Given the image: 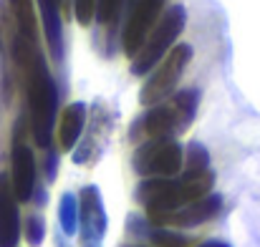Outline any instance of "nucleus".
Instances as JSON below:
<instances>
[{
	"label": "nucleus",
	"instance_id": "18",
	"mask_svg": "<svg viewBox=\"0 0 260 247\" xmlns=\"http://www.w3.org/2000/svg\"><path fill=\"white\" fill-rule=\"evenodd\" d=\"M152 242L157 247H184L189 245V240L184 235H177V232H170V230H154L152 235Z\"/></svg>",
	"mask_w": 260,
	"mask_h": 247
},
{
	"label": "nucleus",
	"instance_id": "10",
	"mask_svg": "<svg viewBox=\"0 0 260 247\" xmlns=\"http://www.w3.org/2000/svg\"><path fill=\"white\" fill-rule=\"evenodd\" d=\"M10 187L18 202H28L33 197L36 189V157L30 152V147H25L23 142L13 144L10 152Z\"/></svg>",
	"mask_w": 260,
	"mask_h": 247
},
{
	"label": "nucleus",
	"instance_id": "19",
	"mask_svg": "<svg viewBox=\"0 0 260 247\" xmlns=\"http://www.w3.org/2000/svg\"><path fill=\"white\" fill-rule=\"evenodd\" d=\"M74 15L81 25H91L96 18V0H74Z\"/></svg>",
	"mask_w": 260,
	"mask_h": 247
},
{
	"label": "nucleus",
	"instance_id": "22",
	"mask_svg": "<svg viewBox=\"0 0 260 247\" xmlns=\"http://www.w3.org/2000/svg\"><path fill=\"white\" fill-rule=\"evenodd\" d=\"M132 247H137V245H132Z\"/></svg>",
	"mask_w": 260,
	"mask_h": 247
},
{
	"label": "nucleus",
	"instance_id": "15",
	"mask_svg": "<svg viewBox=\"0 0 260 247\" xmlns=\"http://www.w3.org/2000/svg\"><path fill=\"white\" fill-rule=\"evenodd\" d=\"M184 166V177H200L205 171H210V154L202 144L192 142L187 149V162H182Z\"/></svg>",
	"mask_w": 260,
	"mask_h": 247
},
{
	"label": "nucleus",
	"instance_id": "13",
	"mask_svg": "<svg viewBox=\"0 0 260 247\" xmlns=\"http://www.w3.org/2000/svg\"><path fill=\"white\" fill-rule=\"evenodd\" d=\"M84 124H86V103L81 101H74L63 109L61 114V124H58V144L61 149H74V144L79 142L81 131H84Z\"/></svg>",
	"mask_w": 260,
	"mask_h": 247
},
{
	"label": "nucleus",
	"instance_id": "12",
	"mask_svg": "<svg viewBox=\"0 0 260 247\" xmlns=\"http://www.w3.org/2000/svg\"><path fill=\"white\" fill-rule=\"evenodd\" d=\"M61 5L63 0H38L41 15H43V30L48 48L56 58H63V25H61Z\"/></svg>",
	"mask_w": 260,
	"mask_h": 247
},
{
	"label": "nucleus",
	"instance_id": "5",
	"mask_svg": "<svg viewBox=\"0 0 260 247\" xmlns=\"http://www.w3.org/2000/svg\"><path fill=\"white\" fill-rule=\"evenodd\" d=\"M184 152L174 139H149L134 152V171L147 179H172L182 171Z\"/></svg>",
	"mask_w": 260,
	"mask_h": 247
},
{
	"label": "nucleus",
	"instance_id": "20",
	"mask_svg": "<svg viewBox=\"0 0 260 247\" xmlns=\"http://www.w3.org/2000/svg\"><path fill=\"white\" fill-rule=\"evenodd\" d=\"M43 220L38 217V215H30L28 217V222H25V237H28V242L33 247H38L43 242Z\"/></svg>",
	"mask_w": 260,
	"mask_h": 247
},
{
	"label": "nucleus",
	"instance_id": "7",
	"mask_svg": "<svg viewBox=\"0 0 260 247\" xmlns=\"http://www.w3.org/2000/svg\"><path fill=\"white\" fill-rule=\"evenodd\" d=\"M162 10H165V0H137L132 5L124 33H121V46H124V53L129 58H134L139 53V48L147 41L149 30L157 25Z\"/></svg>",
	"mask_w": 260,
	"mask_h": 247
},
{
	"label": "nucleus",
	"instance_id": "14",
	"mask_svg": "<svg viewBox=\"0 0 260 247\" xmlns=\"http://www.w3.org/2000/svg\"><path fill=\"white\" fill-rule=\"evenodd\" d=\"M15 23H18V36L28 43L38 46V25H36V10H33V0H10Z\"/></svg>",
	"mask_w": 260,
	"mask_h": 247
},
{
	"label": "nucleus",
	"instance_id": "1",
	"mask_svg": "<svg viewBox=\"0 0 260 247\" xmlns=\"http://www.w3.org/2000/svg\"><path fill=\"white\" fill-rule=\"evenodd\" d=\"M15 61L23 68L25 79V98H28V129L33 142L41 149H48L51 136H53V119H56V83L48 74L46 58L38 51L36 43L23 41L20 36L15 38Z\"/></svg>",
	"mask_w": 260,
	"mask_h": 247
},
{
	"label": "nucleus",
	"instance_id": "17",
	"mask_svg": "<svg viewBox=\"0 0 260 247\" xmlns=\"http://www.w3.org/2000/svg\"><path fill=\"white\" fill-rule=\"evenodd\" d=\"M121 3L124 0H96V20L109 25V23H116V15L121 10Z\"/></svg>",
	"mask_w": 260,
	"mask_h": 247
},
{
	"label": "nucleus",
	"instance_id": "16",
	"mask_svg": "<svg viewBox=\"0 0 260 247\" xmlns=\"http://www.w3.org/2000/svg\"><path fill=\"white\" fill-rule=\"evenodd\" d=\"M58 217H61V227H63L66 235H74L79 230V199L74 194H63L61 197Z\"/></svg>",
	"mask_w": 260,
	"mask_h": 247
},
{
	"label": "nucleus",
	"instance_id": "3",
	"mask_svg": "<svg viewBox=\"0 0 260 247\" xmlns=\"http://www.w3.org/2000/svg\"><path fill=\"white\" fill-rule=\"evenodd\" d=\"M197 103H200V91L197 88H184L179 93H174L167 103H157L152 106L132 129V136H149V139H172L174 134H182L194 114H197Z\"/></svg>",
	"mask_w": 260,
	"mask_h": 247
},
{
	"label": "nucleus",
	"instance_id": "21",
	"mask_svg": "<svg viewBox=\"0 0 260 247\" xmlns=\"http://www.w3.org/2000/svg\"><path fill=\"white\" fill-rule=\"evenodd\" d=\"M197 247H228L225 242H217V240H210V242H202V245H197Z\"/></svg>",
	"mask_w": 260,
	"mask_h": 247
},
{
	"label": "nucleus",
	"instance_id": "4",
	"mask_svg": "<svg viewBox=\"0 0 260 247\" xmlns=\"http://www.w3.org/2000/svg\"><path fill=\"white\" fill-rule=\"evenodd\" d=\"M187 23V10L182 5H172L170 10H165L157 20V25L149 30L147 41L142 43L139 53L134 56V66L132 71L137 76H144L149 71H154V66L170 53V48L174 46L177 36L184 30Z\"/></svg>",
	"mask_w": 260,
	"mask_h": 247
},
{
	"label": "nucleus",
	"instance_id": "2",
	"mask_svg": "<svg viewBox=\"0 0 260 247\" xmlns=\"http://www.w3.org/2000/svg\"><path fill=\"white\" fill-rule=\"evenodd\" d=\"M212 171L200 177H179V179H144L137 187V199L147 207L149 215L154 212H174L189 202L202 199L212 189Z\"/></svg>",
	"mask_w": 260,
	"mask_h": 247
},
{
	"label": "nucleus",
	"instance_id": "9",
	"mask_svg": "<svg viewBox=\"0 0 260 247\" xmlns=\"http://www.w3.org/2000/svg\"><path fill=\"white\" fill-rule=\"evenodd\" d=\"M79 222H81V235H84V245L99 247L106 232V212H104V202L96 187H84L81 197H79Z\"/></svg>",
	"mask_w": 260,
	"mask_h": 247
},
{
	"label": "nucleus",
	"instance_id": "6",
	"mask_svg": "<svg viewBox=\"0 0 260 247\" xmlns=\"http://www.w3.org/2000/svg\"><path fill=\"white\" fill-rule=\"evenodd\" d=\"M189 58H192V48H189L187 43L172 46L170 53L162 58V63L154 66L152 76L147 79L142 93H139V101H142L144 106H157V103H162L170 93H174V88H177V83L182 79V74H184Z\"/></svg>",
	"mask_w": 260,
	"mask_h": 247
},
{
	"label": "nucleus",
	"instance_id": "11",
	"mask_svg": "<svg viewBox=\"0 0 260 247\" xmlns=\"http://www.w3.org/2000/svg\"><path fill=\"white\" fill-rule=\"evenodd\" d=\"M20 240L18 199L13 194L8 174H0V247H15Z\"/></svg>",
	"mask_w": 260,
	"mask_h": 247
},
{
	"label": "nucleus",
	"instance_id": "8",
	"mask_svg": "<svg viewBox=\"0 0 260 247\" xmlns=\"http://www.w3.org/2000/svg\"><path fill=\"white\" fill-rule=\"evenodd\" d=\"M222 207V199L220 194H205L202 199L197 202H189L174 212H154L149 215V222L152 225H159V227H194V225H202L207 220H212Z\"/></svg>",
	"mask_w": 260,
	"mask_h": 247
}]
</instances>
